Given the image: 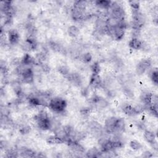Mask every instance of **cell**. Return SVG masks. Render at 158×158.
<instances>
[{
	"instance_id": "obj_1",
	"label": "cell",
	"mask_w": 158,
	"mask_h": 158,
	"mask_svg": "<svg viewBox=\"0 0 158 158\" xmlns=\"http://www.w3.org/2000/svg\"><path fill=\"white\" fill-rule=\"evenodd\" d=\"M48 106L54 112H62L67 107V102L64 99L56 97L49 100Z\"/></svg>"
},
{
	"instance_id": "obj_2",
	"label": "cell",
	"mask_w": 158,
	"mask_h": 158,
	"mask_svg": "<svg viewBox=\"0 0 158 158\" xmlns=\"http://www.w3.org/2000/svg\"><path fill=\"white\" fill-rule=\"evenodd\" d=\"M108 9H110V17L118 22L124 20V10L117 2H112L110 7Z\"/></svg>"
},
{
	"instance_id": "obj_3",
	"label": "cell",
	"mask_w": 158,
	"mask_h": 158,
	"mask_svg": "<svg viewBox=\"0 0 158 158\" xmlns=\"http://www.w3.org/2000/svg\"><path fill=\"white\" fill-rule=\"evenodd\" d=\"M35 120L38 128L43 130H47L51 128V122L47 114L45 112H41L35 116Z\"/></svg>"
},
{
	"instance_id": "obj_4",
	"label": "cell",
	"mask_w": 158,
	"mask_h": 158,
	"mask_svg": "<svg viewBox=\"0 0 158 158\" xmlns=\"http://www.w3.org/2000/svg\"><path fill=\"white\" fill-rule=\"evenodd\" d=\"M132 27L134 30H139L144 24L145 17L138 10H133Z\"/></svg>"
},
{
	"instance_id": "obj_5",
	"label": "cell",
	"mask_w": 158,
	"mask_h": 158,
	"mask_svg": "<svg viewBox=\"0 0 158 158\" xmlns=\"http://www.w3.org/2000/svg\"><path fill=\"white\" fill-rule=\"evenodd\" d=\"M18 71L19 73L22 75V80L25 83H31L33 81L34 75L31 68L25 67V65H23L22 67H20V69H18Z\"/></svg>"
},
{
	"instance_id": "obj_6",
	"label": "cell",
	"mask_w": 158,
	"mask_h": 158,
	"mask_svg": "<svg viewBox=\"0 0 158 158\" xmlns=\"http://www.w3.org/2000/svg\"><path fill=\"white\" fill-rule=\"evenodd\" d=\"M108 33L115 40H121L125 35V28L118 25L114 27H109Z\"/></svg>"
},
{
	"instance_id": "obj_7",
	"label": "cell",
	"mask_w": 158,
	"mask_h": 158,
	"mask_svg": "<svg viewBox=\"0 0 158 158\" xmlns=\"http://www.w3.org/2000/svg\"><path fill=\"white\" fill-rule=\"evenodd\" d=\"M151 65V60L148 59H144L140 60L136 67V72L138 75L143 74L145 71Z\"/></svg>"
},
{
	"instance_id": "obj_8",
	"label": "cell",
	"mask_w": 158,
	"mask_h": 158,
	"mask_svg": "<svg viewBox=\"0 0 158 158\" xmlns=\"http://www.w3.org/2000/svg\"><path fill=\"white\" fill-rule=\"evenodd\" d=\"M118 118L115 117H110L105 121V130L108 133H112L115 131V127Z\"/></svg>"
},
{
	"instance_id": "obj_9",
	"label": "cell",
	"mask_w": 158,
	"mask_h": 158,
	"mask_svg": "<svg viewBox=\"0 0 158 158\" xmlns=\"http://www.w3.org/2000/svg\"><path fill=\"white\" fill-rule=\"evenodd\" d=\"M99 143L101 146L102 152H107L114 149L112 140L101 138L99 139Z\"/></svg>"
},
{
	"instance_id": "obj_10",
	"label": "cell",
	"mask_w": 158,
	"mask_h": 158,
	"mask_svg": "<svg viewBox=\"0 0 158 158\" xmlns=\"http://www.w3.org/2000/svg\"><path fill=\"white\" fill-rule=\"evenodd\" d=\"M93 103L98 109H104L109 105V102L104 98L99 96H94L92 99Z\"/></svg>"
},
{
	"instance_id": "obj_11",
	"label": "cell",
	"mask_w": 158,
	"mask_h": 158,
	"mask_svg": "<svg viewBox=\"0 0 158 158\" xmlns=\"http://www.w3.org/2000/svg\"><path fill=\"white\" fill-rule=\"evenodd\" d=\"M66 77L75 86H78L81 84V78L78 73H70Z\"/></svg>"
},
{
	"instance_id": "obj_12",
	"label": "cell",
	"mask_w": 158,
	"mask_h": 158,
	"mask_svg": "<svg viewBox=\"0 0 158 158\" xmlns=\"http://www.w3.org/2000/svg\"><path fill=\"white\" fill-rule=\"evenodd\" d=\"M8 38L9 43L11 44H15L19 42L20 36L18 31L15 29H12L9 31Z\"/></svg>"
},
{
	"instance_id": "obj_13",
	"label": "cell",
	"mask_w": 158,
	"mask_h": 158,
	"mask_svg": "<svg viewBox=\"0 0 158 158\" xmlns=\"http://www.w3.org/2000/svg\"><path fill=\"white\" fill-rule=\"evenodd\" d=\"M101 78L99 74L93 73L90 77L89 85L93 88H99L101 85Z\"/></svg>"
},
{
	"instance_id": "obj_14",
	"label": "cell",
	"mask_w": 158,
	"mask_h": 158,
	"mask_svg": "<svg viewBox=\"0 0 158 158\" xmlns=\"http://www.w3.org/2000/svg\"><path fill=\"white\" fill-rule=\"evenodd\" d=\"M152 94L149 92H143L141 96V101L148 107L152 104Z\"/></svg>"
},
{
	"instance_id": "obj_15",
	"label": "cell",
	"mask_w": 158,
	"mask_h": 158,
	"mask_svg": "<svg viewBox=\"0 0 158 158\" xmlns=\"http://www.w3.org/2000/svg\"><path fill=\"white\" fill-rule=\"evenodd\" d=\"M72 17L74 20H83L85 19V17L86 16V14L85 13V11L79 10L75 9H72V14H71Z\"/></svg>"
},
{
	"instance_id": "obj_16",
	"label": "cell",
	"mask_w": 158,
	"mask_h": 158,
	"mask_svg": "<svg viewBox=\"0 0 158 158\" xmlns=\"http://www.w3.org/2000/svg\"><path fill=\"white\" fill-rule=\"evenodd\" d=\"M122 110L126 115L128 116H135L138 114L135 109V107H133L132 106L128 104H124L123 106Z\"/></svg>"
},
{
	"instance_id": "obj_17",
	"label": "cell",
	"mask_w": 158,
	"mask_h": 158,
	"mask_svg": "<svg viewBox=\"0 0 158 158\" xmlns=\"http://www.w3.org/2000/svg\"><path fill=\"white\" fill-rule=\"evenodd\" d=\"M129 46L135 50L140 49L143 46L142 42L137 38H133L128 43Z\"/></svg>"
},
{
	"instance_id": "obj_18",
	"label": "cell",
	"mask_w": 158,
	"mask_h": 158,
	"mask_svg": "<svg viewBox=\"0 0 158 158\" xmlns=\"http://www.w3.org/2000/svg\"><path fill=\"white\" fill-rule=\"evenodd\" d=\"M46 141L50 144H60L64 142V139L58 136H51L47 138Z\"/></svg>"
},
{
	"instance_id": "obj_19",
	"label": "cell",
	"mask_w": 158,
	"mask_h": 158,
	"mask_svg": "<svg viewBox=\"0 0 158 158\" xmlns=\"http://www.w3.org/2000/svg\"><path fill=\"white\" fill-rule=\"evenodd\" d=\"M87 6V2L86 1H81V0H78L75 1L73 3V9L81 10V11H85Z\"/></svg>"
},
{
	"instance_id": "obj_20",
	"label": "cell",
	"mask_w": 158,
	"mask_h": 158,
	"mask_svg": "<svg viewBox=\"0 0 158 158\" xmlns=\"http://www.w3.org/2000/svg\"><path fill=\"white\" fill-rule=\"evenodd\" d=\"M143 136H144L145 140L148 143H149L150 144H152L155 142L156 136L153 132L149 131V130H145L144 132Z\"/></svg>"
},
{
	"instance_id": "obj_21",
	"label": "cell",
	"mask_w": 158,
	"mask_h": 158,
	"mask_svg": "<svg viewBox=\"0 0 158 158\" xmlns=\"http://www.w3.org/2000/svg\"><path fill=\"white\" fill-rule=\"evenodd\" d=\"M101 153L100 151L95 147L91 148L86 153V156L87 157H91V158H94V157H99L101 156Z\"/></svg>"
},
{
	"instance_id": "obj_22",
	"label": "cell",
	"mask_w": 158,
	"mask_h": 158,
	"mask_svg": "<svg viewBox=\"0 0 158 158\" xmlns=\"http://www.w3.org/2000/svg\"><path fill=\"white\" fill-rule=\"evenodd\" d=\"M36 152L31 149L25 148L21 151L20 156L25 157H36Z\"/></svg>"
},
{
	"instance_id": "obj_23",
	"label": "cell",
	"mask_w": 158,
	"mask_h": 158,
	"mask_svg": "<svg viewBox=\"0 0 158 158\" xmlns=\"http://www.w3.org/2000/svg\"><path fill=\"white\" fill-rule=\"evenodd\" d=\"M111 2L112 1L107 0H100L95 1V4L98 7L105 9H108L110 7Z\"/></svg>"
},
{
	"instance_id": "obj_24",
	"label": "cell",
	"mask_w": 158,
	"mask_h": 158,
	"mask_svg": "<svg viewBox=\"0 0 158 158\" xmlns=\"http://www.w3.org/2000/svg\"><path fill=\"white\" fill-rule=\"evenodd\" d=\"M34 62L33 57L28 53L25 54L21 60V64L25 66H28L31 65Z\"/></svg>"
},
{
	"instance_id": "obj_25",
	"label": "cell",
	"mask_w": 158,
	"mask_h": 158,
	"mask_svg": "<svg viewBox=\"0 0 158 158\" xmlns=\"http://www.w3.org/2000/svg\"><path fill=\"white\" fill-rule=\"evenodd\" d=\"M67 32L70 36L76 37L79 35L80 30L77 27H76L75 25H71L68 28Z\"/></svg>"
},
{
	"instance_id": "obj_26",
	"label": "cell",
	"mask_w": 158,
	"mask_h": 158,
	"mask_svg": "<svg viewBox=\"0 0 158 158\" xmlns=\"http://www.w3.org/2000/svg\"><path fill=\"white\" fill-rule=\"evenodd\" d=\"M49 47L51 48V49L55 51V52H62V51H64V48L57 43L53 41H51L49 43Z\"/></svg>"
},
{
	"instance_id": "obj_27",
	"label": "cell",
	"mask_w": 158,
	"mask_h": 158,
	"mask_svg": "<svg viewBox=\"0 0 158 158\" xmlns=\"http://www.w3.org/2000/svg\"><path fill=\"white\" fill-rule=\"evenodd\" d=\"M125 124L124 120L122 118H118L116 124L115 131H118V132L123 131L125 130Z\"/></svg>"
},
{
	"instance_id": "obj_28",
	"label": "cell",
	"mask_w": 158,
	"mask_h": 158,
	"mask_svg": "<svg viewBox=\"0 0 158 158\" xmlns=\"http://www.w3.org/2000/svg\"><path fill=\"white\" fill-rule=\"evenodd\" d=\"M92 59V56L89 52H85L80 56V60L83 63H89Z\"/></svg>"
},
{
	"instance_id": "obj_29",
	"label": "cell",
	"mask_w": 158,
	"mask_h": 158,
	"mask_svg": "<svg viewBox=\"0 0 158 158\" xmlns=\"http://www.w3.org/2000/svg\"><path fill=\"white\" fill-rule=\"evenodd\" d=\"M28 102H29L30 104H31L32 106H34L42 105L41 101V99L39 97H35V96L30 97L28 99Z\"/></svg>"
},
{
	"instance_id": "obj_30",
	"label": "cell",
	"mask_w": 158,
	"mask_h": 158,
	"mask_svg": "<svg viewBox=\"0 0 158 158\" xmlns=\"http://www.w3.org/2000/svg\"><path fill=\"white\" fill-rule=\"evenodd\" d=\"M90 127L91 130L94 133H99L101 130V125L96 122H92L90 123Z\"/></svg>"
},
{
	"instance_id": "obj_31",
	"label": "cell",
	"mask_w": 158,
	"mask_h": 158,
	"mask_svg": "<svg viewBox=\"0 0 158 158\" xmlns=\"http://www.w3.org/2000/svg\"><path fill=\"white\" fill-rule=\"evenodd\" d=\"M58 70H59V72H60V73L61 75H64L65 77H67L70 73V71H69V67H67L65 65L60 66L59 67Z\"/></svg>"
},
{
	"instance_id": "obj_32",
	"label": "cell",
	"mask_w": 158,
	"mask_h": 158,
	"mask_svg": "<svg viewBox=\"0 0 158 158\" xmlns=\"http://www.w3.org/2000/svg\"><path fill=\"white\" fill-rule=\"evenodd\" d=\"M130 146L133 150H138L141 148V145L139 141L136 140H131L130 142Z\"/></svg>"
},
{
	"instance_id": "obj_33",
	"label": "cell",
	"mask_w": 158,
	"mask_h": 158,
	"mask_svg": "<svg viewBox=\"0 0 158 158\" xmlns=\"http://www.w3.org/2000/svg\"><path fill=\"white\" fill-rule=\"evenodd\" d=\"M151 78L154 85H157L158 83V72L157 70H153L151 74Z\"/></svg>"
},
{
	"instance_id": "obj_34",
	"label": "cell",
	"mask_w": 158,
	"mask_h": 158,
	"mask_svg": "<svg viewBox=\"0 0 158 158\" xmlns=\"http://www.w3.org/2000/svg\"><path fill=\"white\" fill-rule=\"evenodd\" d=\"M91 70L93 72V73H97L99 74L100 71H101V67L100 65L99 64V63L98 62H95L92 65H91Z\"/></svg>"
},
{
	"instance_id": "obj_35",
	"label": "cell",
	"mask_w": 158,
	"mask_h": 158,
	"mask_svg": "<svg viewBox=\"0 0 158 158\" xmlns=\"http://www.w3.org/2000/svg\"><path fill=\"white\" fill-rule=\"evenodd\" d=\"M130 6L133 9V10H138L139 9V2L138 1L132 0L128 2Z\"/></svg>"
},
{
	"instance_id": "obj_36",
	"label": "cell",
	"mask_w": 158,
	"mask_h": 158,
	"mask_svg": "<svg viewBox=\"0 0 158 158\" xmlns=\"http://www.w3.org/2000/svg\"><path fill=\"white\" fill-rule=\"evenodd\" d=\"M6 157H17L18 153L15 150L9 149L6 152Z\"/></svg>"
},
{
	"instance_id": "obj_37",
	"label": "cell",
	"mask_w": 158,
	"mask_h": 158,
	"mask_svg": "<svg viewBox=\"0 0 158 158\" xmlns=\"http://www.w3.org/2000/svg\"><path fill=\"white\" fill-rule=\"evenodd\" d=\"M112 141V145H113L114 149H117V148H121L123 146V144L122 143V142L118 139Z\"/></svg>"
},
{
	"instance_id": "obj_38",
	"label": "cell",
	"mask_w": 158,
	"mask_h": 158,
	"mask_svg": "<svg viewBox=\"0 0 158 158\" xmlns=\"http://www.w3.org/2000/svg\"><path fill=\"white\" fill-rule=\"evenodd\" d=\"M30 127L28 125H23L22 127H20L19 129V131L22 134H27L30 132Z\"/></svg>"
},
{
	"instance_id": "obj_39",
	"label": "cell",
	"mask_w": 158,
	"mask_h": 158,
	"mask_svg": "<svg viewBox=\"0 0 158 158\" xmlns=\"http://www.w3.org/2000/svg\"><path fill=\"white\" fill-rule=\"evenodd\" d=\"M14 92L16 93V94L19 96H20L22 94V89L21 88L20 86V85H16L14 87Z\"/></svg>"
},
{
	"instance_id": "obj_40",
	"label": "cell",
	"mask_w": 158,
	"mask_h": 158,
	"mask_svg": "<svg viewBox=\"0 0 158 158\" xmlns=\"http://www.w3.org/2000/svg\"><path fill=\"white\" fill-rule=\"evenodd\" d=\"M152 154L149 151H144L142 155H141V157H145V158H149V157H152Z\"/></svg>"
},
{
	"instance_id": "obj_41",
	"label": "cell",
	"mask_w": 158,
	"mask_h": 158,
	"mask_svg": "<svg viewBox=\"0 0 158 158\" xmlns=\"http://www.w3.org/2000/svg\"><path fill=\"white\" fill-rule=\"evenodd\" d=\"M89 109L88 108H83L82 109H81L80 112L81 114L85 116V115H88L89 114Z\"/></svg>"
},
{
	"instance_id": "obj_42",
	"label": "cell",
	"mask_w": 158,
	"mask_h": 158,
	"mask_svg": "<svg viewBox=\"0 0 158 158\" xmlns=\"http://www.w3.org/2000/svg\"><path fill=\"white\" fill-rule=\"evenodd\" d=\"M41 68L43 69V70L45 72H48L50 70V68L49 67L48 65V64H44V63H42L41 64Z\"/></svg>"
},
{
	"instance_id": "obj_43",
	"label": "cell",
	"mask_w": 158,
	"mask_h": 158,
	"mask_svg": "<svg viewBox=\"0 0 158 158\" xmlns=\"http://www.w3.org/2000/svg\"><path fill=\"white\" fill-rule=\"evenodd\" d=\"M124 93L128 97H130L131 98V97H132L133 96V93H132V91L130 89H128V88L124 89Z\"/></svg>"
}]
</instances>
